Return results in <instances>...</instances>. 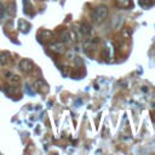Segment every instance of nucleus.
<instances>
[{"mask_svg":"<svg viewBox=\"0 0 155 155\" xmlns=\"http://www.w3.org/2000/svg\"><path fill=\"white\" fill-rule=\"evenodd\" d=\"M19 68H21V70L23 73H30L34 69V63L28 58H23L19 62Z\"/></svg>","mask_w":155,"mask_h":155,"instance_id":"nucleus-2","label":"nucleus"},{"mask_svg":"<svg viewBox=\"0 0 155 155\" xmlns=\"http://www.w3.org/2000/svg\"><path fill=\"white\" fill-rule=\"evenodd\" d=\"M80 31H81L82 35H90L91 31H92V28H91V25H90L88 23L84 22V23H81V25H80Z\"/></svg>","mask_w":155,"mask_h":155,"instance_id":"nucleus-6","label":"nucleus"},{"mask_svg":"<svg viewBox=\"0 0 155 155\" xmlns=\"http://www.w3.org/2000/svg\"><path fill=\"white\" fill-rule=\"evenodd\" d=\"M155 4V0H139V5L143 7H149Z\"/></svg>","mask_w":155,"mask_h":155,"instance_id":"nucleus-11","label":"nucleus"},{"mask_svg":"<svg viewBox=\"0 0 155 155\" xmlns=\"http://www.w3.org/2000/svg\"><path fill=\"white\" fill-rule=\"evenodd\" d=\"M18 29H19L22 33H28L29 29H30V24H29L25 19H19V21H18Z\"/></svg>","mask_w":155,"mask_h":155,"instance_id":"nucleus-5","label":"nucleus"},{"mask_svg":"<svg viewBox=\"0 0 155 155\" xmlns=\"http://www.w3.org/2000/svg\"><path fill=\"white\" fill-rule=\"evenodd\" d=\"M50 48H51V51H53L54 53H59V54L65 51V46H64L62 42H53V44L50 45Z\"/></svg>","mask_w":155,"mask_h":155,"instance_id":"nucleus-4","label":"nucleus"},{"mask_svg":"<svg viewBox=\"0 0 155 155\" xmlns=\"http://www.w3.org/2000/svg\"><path fill=\"white\" fill-rule=\"evenodd\" d=\"M116 2L121 7H130L131 6V0H116Z\"/></svg>","mask_w":155,"mask_h":155,"instance_id":"nucleus-12","label":"nucleus"},{"mask_svg":"<svg viewBox=\"0 0 155 155\" xmlns=\"http://www.w3.org/2000/svg\"><path fill=\"white\" fill-rule=\"evenodd\" d=\"M61 38H62V41H64V42H69V41H70V39H71L70 33H69L68 30H63V31H62Z\"/></svg>","mask_w":155,"mask_h":155,"instance_id":"nucleus-10","label":"nucleus"},{"mask_svg":"<svg viewBox=\"0 0 155 155\" xmlns=\"http://www.w3.org/2000/svg\"><path fill=\"white\" fill-rule=\"evenodd\" d=\"M10 61V53L7 51H4L0 53V64L1 65H6Z\"/></svg>","mask_w":155,"mask_h":155,"instance_id":"nucleus-7","label":"nucleus"},{"mask_svg":"<svg viewBox=\"0 0 155 155\" xmlns=\"http://www.w3.org/2000/svg\"><path fill=\"white\" fill-rule=\"evenodd\" d=\"M108 7L105 5H98L92 12V21L94 24H102L108 17Z\"/></svg>","mask_w":155,"mask_h":155,"instance_id":"nucleus-1","label":"nucleus"},{"mask_svg":"<svg viewBox=\"0 0 155 155\" xmlns=\"http://www.w3.org/2000/svg\"><path fill=\"white\" fill-rule=\"evenodd\" d=\"M52 36H53L52 31H51V30H46V29L41 30V31L38 34V39H39L41 42H47V41H50V40L52 39Z\"/></svg>","mask_w":155,"mask_h":155,"instance_id":"nucleus-3","label":"nucleus"},{"mask_svg":"<svg viewBox=\"0 0 155 155\" xmlns=\"http://www.w3.org/2000/svg\"><path fill=\"white\" fill-rule=\"evenodd\" d=\"M6 76H7V80H8L11 84H15V82L18 84V82H19V76L16 75V74H13V73H7Z\"/></svg>","mask_w":155,"mask_h":155,"instance_id":"nucleus-8","label":"nucleus"},{"mask_svg":"<svg viewBox=\"0 0 155 155\" xmlns=\"http://www.w3.org/2000/svg\"><path fill=\"white\" fill-rule=\"evenodd\" d=\"M23 6H24V13H27V15H33L30 11L33 10V7H31V4L29 2V0H23Z\"/></svg>","mask_w":155,"mask_h":155,"instance_id":"nucleus-9","label":"nucleus"}]
</instances>
